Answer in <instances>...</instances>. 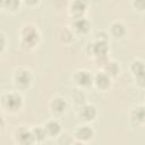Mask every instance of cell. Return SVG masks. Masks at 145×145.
I'll return each instance as SVG.
<instances>
[{
  "mask_svg": "<svg viewBox=\"0 0 145 145\" xmlns=\"http://www.w3.org/2000/svg\"><path fill=\"white\" fill-rule=\"evenodd\" d=\"M39 40V34L32 27V26H28V27H25L24 31H23V42L29 46H33Z\"/></svg>",
  "mask_w": 145,
  "mask_h": 145,
  "instance_id": "obj_1",
  "label": "cell"
},
{
  "mask_svg": "<svg viewBox=\"0 0 145 145\" xmlns=\"http://www.w3.org/2000/svg\"><path fill=\"white\" fill-rule=\"evenodd\" d=\"M3 102H5V105L8 109H10V110H17L22 105V97H20V95L16 94V93H11V94H8L5 97Z\"/></svg>",
  "mask_w": 145,
  "mask_h": 145,
  "instance_id": "obj_2",
  "label": "cell"
},
{
  "mask_svg": "<svg viewBox=\"0 0 145 145\" xmlns=\"http://www.w3.org/2000/svg\"><path fill=\"white\" fill-rule=\"evenodd\" d=\"M16 80H17V84L22 87H26L29 85L31 80H32V77H31V74L26 70H23L17 74L16 76Z\"/></svg>",
  "mask_w": 145,
  "mask_h": 145,
  "instance_id": "obj_3",
  "label": "cell"
},
{
  "mask_svg": "<svg viewBox=\"0 0 145 145\" xmlns=\"http://www.w3.org/2000/svg\"><path fill=\"white\" fill-rule=\"evenodd\" d=\"M17 140L22 144H31L34 142V136L32 133H29L25 129H20L17 133Z\"/></svg>",
  "mask_w": 145,
  "mask_h": 145,
  "instance_id": "obj_4",
  "label": "cell"
},
{
  "mask_svg": "<svg viewBox=\"0 0 145 145\" xmlns=\"http://www.w3.org/2000/svg\"><path fill=\"white\" fill-rule=\"evenodd\" d=\"M76 80H77V83H78L79 85H82V86H87V85L91 84L92 77H91V75H89L88 72H86V71H79V72L76 75Z\"/></svg>",
  "mask_w": 145,
  "mask_h": 145,
  "instance_id": "obj_5",
  "label": "cell"
},
{
  "mask_svg": "<svg viewBox=\"0 0 145 145\" xmlns=\"http://www.w3.org/2000/svg\"><path fill=\"white\" fill-rule=\"evenodd\" d=\"M106 50H108V48H106V43L103 42V41L96 42V43L93 45V51H94V53H95L97 57L105 56Z\"/></svg>",
  "mask_w": 145,
  "mask_h": 145,
  "instance_id": "obj_6",
  "label": "cell"
},
{
  "mask_svg": "<svg viewBox=\"0 0 145 145\" xmlns=\"http://www.w3.org/2000/svg\"><path fill=\"white\" fill-rule=\"evenodd\" d=\"M74 26H75L76 31L79 32V33H85V32H87L88 28H89V24H88V22H87L86 19H83V18L77 19V20L75 22Z\"/></svg>",
  "mask_w": 145,
  "mask_h": 145,
  "instance_id": "obj_7",
  "label": "cell"
},
{
  "mask_svg": "<svg viewBox=\"0 0 145 145\" xmlns=\"http://www.w3.org/2000/svg\"><path fill=\"white\" fill-rule=\"evenodd\" d=\"M80 114H82L86 120H92V119H94V117H95V114H96V111H95L94 106L87 105V106H84V108L82 109Z\"/></svg>",
  "mask_w": 145,
  "mask_h": 145,
  "instance_id": "obj_8",
  "label": "cell"
},
{
  "mask_svg": "<svg viewBox=\"0 0 145 145\" xmlns=\"http://www.w3.org/2000/svg\"><path fill=\"white\" fill-rule=\"evenodd\" d=\"M92 136H93V130L88 127H83L77 131V137L83 140H87L92 138Z\"/></svg>",
  "mask_w": 145,
  "mask_h": 145,
  "instance_id": "obj_9",
  "label": "cell"
},
{
  "mask_svg": "<svg viewBox=\"0 0 145 145\" xmlns=\"http://www.w3.org/2000/svg\"><path fill=\"white\" fill-rule=\"evenodd\" d=\"M95 82H96L97 86L101 87V88H106V87L110 85V79H109V77H108L106 75H104V74H99V75L96 76V78H95Z\"/></svg>",
  "mask_w": 145,
  "mask_h": 145,
  "instance_id": "obj_10",
  "label": "cell"
},
{
  "mask_svg": "<svg viewBox=\"0 0 145 145\" xmlns=\"http://www.w3.org/2000/svg\"><path fill=\"white\" fill-rule=\"evenodd\" d=\"M45 130L49 135L54 136L60 131V125L57 121H50V122H48V125L45 127Z\"/></svg>",
  "mask_w": 145,
  "mask_h": 145,
  "instance_id": "obj_11",
  "label": "cell"
},
{
  "mask_svg": "<svg viewBox=\"0 0 145 145\" xmlns=\"http://www.w3.org/2000/svg\"><path fill=\"white\" fill-rule=\"evenodd\" d=\"M71 8H72V11L74 12L82 14L86 9V2L84 0H75L74 3H72V6H71Z\"/></svg>",
  "mask_w": 145,
  "mask_h": 145,
  "instance_id": "obj_12",
  "label": "cell"
},
{
  "mask_svg": "<svg viewBox=\"0 0 145 145\" xmlns=\"http://www.w3.org/2000/svg\"><path fill=\"white\" fill-rule=\"evenodd\" d=\"M52 109H53V111L60 113L66 109V102L62 99H56L52 102Z\"/></svg>",
  "mask_w": 145,
  "mask_h": 145,
  "instance_id": "obj_13",
  "label": "cell"
},
{
  "mask_svg": "<svg viewBox=\"0 0 145 145\" xmlns=\"http://www.w3.org/2000/svg\"><path fill=\"white\" fill-rule=\"evenodd\" d=\"M131 69H133V71L136 74V76H138V77H139L140 83H142V80H143V71H144L143 63H142L140 61H135V62L133 63Z\"/></svg>",
  "mask_w": 145,
  "mask_h": 145,
  "instance_id": "obj_14",
  "label": "cell"
},
{
  "mask_svg": "<svg viewBox=\"0 0 145 145\" xmlns=\"http://www.w3.org/2000/svg\"><path fill=\"white\" fill-rule=\"evenodd\" d=\"M112 33H113L117 37H120V36H122L123 33H125V27H123L121 24H119V23L113 24V25H112Z\"/></svg>",
  "mask_w": 145,
  "mask_h": 145,
  "instance_id": "obj_15",
  "label": "cell"
},
{
  "mask_svg": "<svg viewBox=\"0 0 145 145\" xmlns=\"http://www.w3.org/2000/svg\"><path fill=\"white\" fill-rule=\"evenodd\" d=\"M5 6L11 10H15L19 7V0H5Z\"/></svg>",
  "mask_w": 145,
  "mask_h": 145,
  "instance_id": "obj_16",
  "label": "cell"
},
{
  "mask_svg": "<svg viewBox=\"0 0 145 145\" xmlns=\"http://www.w3.org/2000/svg\"><path fill=\"white\" fill-rule=\"evenodd\" d=\"M33 136H34L35 139L41 140V139L44 138V136H45V131H44L42 128H35L34 131H33Z\"/></svg>",
  "mask_w": 145,
  "mask_h": 145,
  "instance_id": "obj_17",
  "label": "cell"
},
{
  "mask_svg": "<svg viewBox=\"0 0 145 145\" xmlns=\"http://www.w3.org/2000/svg\"><path fill=\"white\" fill-rule=\"evenodd\" d=\"M134 119H136V121H143L144 120V110H143V108H139L134 112Z\"/></svg>",
  "mask_w": 145,
  "mask_h": 145,
  "instance_id": "obj_18",
  "label": "cell"
},
{
  "mask_svg": "<svg viewBox=\"0 0 145 145\" xmlns=\"http://www.w3.org/2000/svg\"><path fill=\"white\" fill-rule=\"evenodd\" d=\"M106 70H108V72L109 74H111V75H116L117 72H118V67H117V65L114 63V62H110L108 66H106Z\"/></svg>",
  "mask_w": 145,
  "mask_h": 145,
  "instance_id": "obj_19",
  "label": "cell"
},
{
  "mask_svg": "<svg viewBox=\"0 0 145 145\" xmlns=\"http://www.w3.org/2000/svg\"><path fill=\"white\" fill-rule=\"evenodd\" d=\"M135 6L139 10H143L144 9V0H135Z\"/></svg>",
  "mask_w": 145,
  "mask_h": 145,
  "instance_id": "obj_20",
  "label": "cell"
},
{
  "mask_svg": "<svg viewBox=\"0 0 145 145\" xmlns=\"http://www.w3.org/2000/svg\"><path fill=\"white\" fill-rule=\"evenodd\" d=\"M3 45H5V39L2 37V35H0V51L3 49Z\"/></svg>",
  "mask_w": 145,
  "mask_h": 145,
  "instance_id": "obj_21",
  "label": "cell"
},
{
  "mask_svg": "<svg viewBox=\"0 0 145 145\" xmlns=\"http://www.w3.org/2000/svg\"><path fill=\"white\" fill-rule=\"evenodd\" d=\"M25 1H26V3H28V5H35V3L39 2V0H25Z\"/></svg>",
  "mask_w": 145,
  "mask_h": 145,
  "instance_id": "obj_22",
  "label": "cell"
},
{
  "mask_svg": "<svg viewBox=\"0 0 145 145\" xmlns=\"http://www.w3.org/2000/svg\"><path fill=\"white\" fill-rule=\"evenodd\" d=\"M2 125V118H1V116H0V126Z\"/></svg>",
  "mask_w": 145,
  "mask_h": 145,
  "instance_id": "obj_23",
  "label": "cell"
}]
</instances>
